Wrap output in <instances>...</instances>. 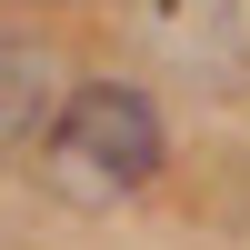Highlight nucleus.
I'll return each mask as SVG.
<instances>
[{
    "instance_id": "obj_3",
    "label": "nucleus",
    "mask_w": 250,
    "mask_h": 250,
    "mask_svg": "<svg viewBox=\"0 0 250 250\" xmlns=\"http://www.w3.org/2000/svg\"><path fill=\"white\" fill-rule=\"evenodd\" d=\"M60 110H70L60 100V60L40 40H0V160L30 150V140H50Z\"/></svg>"
},
{
    "instance_id": "obj_2",
    "label": "nucleus",
    "mask_w": 250,
    "mask_h": 250,
    "mask_svg": "<svg viewBox=\"0 0 250 250\" xmlns=\"http://www.w3.org/2000/svg\"><path fill=\"white\" fill-rule=\"evenodd\" d=\"M140 40L190 90H250V10L240 0H140Z\"/></svg>"
},
{
    "instance_id": "obj_1",
    "label": "nucleus",
    "mask_w": 250,
    "mask_h": 250,
    "mask_svg": "<svg viewBox=\"0 0 250 250\" xmlns=\"http://www.w3.org/2000/svg\"><path fill=\"white\" fill-rule=\"evenodd\" d=\"M150 170H160V110L130 90V80H90V90H70L60 130L40 140V180H50L60 200H80V210L130 200Z\"/></svg>"
}]
</instances>
